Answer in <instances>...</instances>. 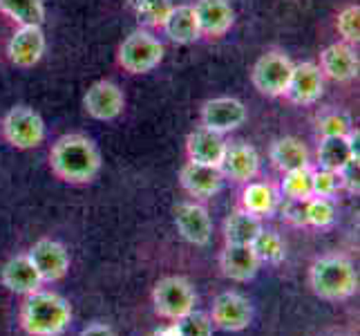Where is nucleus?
Instances as JSON below:
<instances>
[{
  "instance_id": "21",
  "label": "nucleus",
  "mask_w": 360,
  "mask_h": 336,
  "mask_svg": "<svg viewBox=\"0 0 360 336\" xmlns=\"http://www.w3.org/2000/svg\"><path fill=\"white\" fill-rule=\"evenodd\" d=\"M352 157H358V130L349 135L322 137L318 146V164L327 170H340Z\"/></svg>"
},
{
  "instance_id": "32",
  "label": "nucleus",
  "mask_w": 360,
  "mask_h": 336,
  "mask_svg": "<svg viewBox=\"0 0 360 336\" xmlns=\"http://www.w3.org/2000/svg\"><path fill=\"white\" fill-rule=\"evenodd\" d=\"M314 197H327L331 200L342 189V180H340V173L338 170H327V168H318L314 170Z\"/></svg>"
},
{
  "instance_id": "26",
  "label": "nucleus",
  "mask_w": 360,
  "mask_h": 336,
  "mask_svg": "<svg viewBox=\"0 0 360 336\" xmlns=\"http://www.w3.org/2000/svg\"><path fill=\"white\" fill-rule=\"evenodd\" d=\"M278 206V195L269 184L262 182H248L240 195V209L248 211L257 218L271 216Z\"/></svg>"
},
{
  "instance_id": "37",
  "label": "nucleus",
  "mask_w": 360,
  "mask_h": 336,
  "mask_svg": "<svg viewBox=\"0 0 360 336\" xmlns=\"http://www.w3.org/2000/svg\"><path fill=\"white\" fill-rule=\"evenodd\" d=\"M79 336H117V332L105 325V323H90L88 328H83Z\"/></svg>"
},
{
  "instance_id": "31",
  "label": "nucleus",
  "mask_w": 360,
  "mask_h": 336,
  "mask_svg": "<svg viewBox=\"0 0 360 336\" xmlns=\"http://www.w3.org/2000/svg\"><path fill=\"white\" fill-rule=\"evenodd\" d=\"M128 7L146 25H161L172 7V0H128Z\"/></svg>"
},
{
  "instance_id": "14",
  "label": "nucleus",
  "mask_w": 360,
  "mask_h": 336,
  "mask_svg": "<svg viewBox=\"0 0 360 336\" xmlns=\"http://www.w3.org/2000/svg\"><path fill=\"white\" fill-rule=\"evenodd\" d=\"M9 61L16 68H34L45 54V34L41 25H20L7 43Z\"/></svg>"
},
{
  "instance_id": "17",
  "label": "nucleus",
  "mask_w": 360,
  "mask_h": 336,
  "mask_svg": "<svg viewBox=\"0 0 360 336\" xmlns=\"http://www.w3.org/2000/svg\"><path fill=\"white\" fill-rule=\"evenodd\" d=\"M179 184L191 197L208 200V197H213L221 191L224 175H221V170L215 166H204V164H197V161H186L184 168L179 170Z\"/></svg>"
},
{
  "instance_id": "29",
  "label": "nucleus",
  "mask_w": 360,
  "mask_h": 336,
  "mask_svg": "<svg viewBox=\"0 0 360 336\" xmlns=\"http://www.w3.org/2000/svg\"><path fill=\"white\" fill-rule=\"evenodd\" d=\"M253 247V251L257 256L259 263H266V265H280L284 256H287V247H284V240L280 238V233L276 231H266L262 229L257 235H255V240L251 242Z\"/></svg>"
},
{
  "instance_id": "2",
  "label": "nucleus",
  "mask_w": 360,
  "mask_h": 336,
  "mask_svg": "<svg viewBox=\"0 0 360 336\" xmlns=\"http://www.w3.org/2000/svg\"><path fill=\"white\" fill-rule=\"evenodd\" d=\"M72 305L52 290H36L20 303L18 323L27 336H63L72 325Z\"/></svg>"
},
{
  "instance_id": "38",
  "label": "nucleus",
  "mask_w": 360,
  "mask_h": 336,
  "mask_svg": "<svg viewBox=\"0 0 360 336\" xmlns=\"http://www.w3.org/2000/svg\"><path fill=\"white\" fill-rule=\"evenodd\" d=\"M157 336H181V330H179V323H170L164 330H159Z\"/></svg>"
},
{
  "instance_id": "16",
  "label": "nucleus",
  "mask_w": 360,
  "mask_h": 336,
  "mask_svg": "<svg viewBox=\"0 0 360 336\" xmlns=\"http://www.w3.org/2000/svg\"><path fill=\"white\" fill-rule=\"evenodd\" d=\"M0 282H3V287L7 292L18 294V296H27L45 285L27 254L11 256L7 260L3 269H0Z\"/></svg>"
},
{
  "instance_id": "23",
  "label": "nucleus",
  "mask_w": 360,
  "mask_h": 336,
  "mask_svg": "<svg viewBox=\"0 0 360 336\" xmlns=\"http://www.w3.org/2000/svg\"><path fill=\"white\" fill-rule=\"evenodd\" d=\"M161 27H164V34L168 39L177 45H191L202 36L193 5H172L164 23H161Z\"/></svg>"
},
{
  "instance_id": "5",
  "label": "nucleus",
  "mask_w": 360,
  "mask_h": 336,
  "mask_svg": "<svg viewBox=\"0 0 360 336\" xmlns=\"http://www.w3.org/2000/svg\"><path fill=\"white\" fill-rule=\"evenodd\" d=\"M164 58V45L146 30L132 32L119 47V66L130 74H146Z\"/></svg>"
},
{
  "instance_id": "4",
  "label": "nucleus",
  "mask_w": 360,
  "mask_h": 336,
  "mask_svg": "<svg viewBox=\"0 0 360 336\" xmlns=\"http://www.w3.org/2000/svg\"><path fill=\"white\" fill-rule=\"evenodd\" d=\"M197 305V294L188 278L184 276H164L153 287V307L155 314L164 321L179 323L188 316Z\"/></svg>"
},
{
  "instance_id": "13",
  "label": "nucleus",
  "mask_w": 360,
  "mask_h": 336,
  "mask_svg": "<svg viewBox=\"0 0 360 336\" xmlns=\"http://www.w3.org/2000/svg\"><path fill=\"white\" fill-rule=\"evenodd\" d=\"M246 121V108L242 101L233 97L210 99L202 108V128H208L217 135H226L240 128Z\"/></svg>"
},
{
  "instance_id": "35",
  "label": "nucleus",
  "mask_w": 360,
  "mask_h": 336,
  "mask_svg": "<svg viewBox=\"0 0 360 336\" xmlns=\"http://www.w3.org/2000/svg\"><path fill=\"white\" fill-rule=\"evenodd\" d=\"M320 135L322 137H333V135H349L352 132V121L345 112H329L320 119Z\"/></svg>"
},
{
  "instance_id": "24",
  "label": "nucleus",
  "mask_w": 360,
  "mask_h": 336,
  "mask_svg": "<svg viewBox=\"0 0 360 336\" xmlns=\"http://www.w3.org/2000/svg\"><path fill=\"white\" fill-rule=\"evenodd\" d=\"M271 161H273V166L280 168L282 173L307 168L309 151L300 139H295V137H282V139H278L271 146Z\"/></svg>"
},
{
  "instance_id": "8",
  "label": "nucleus",
  "mask_w": 360,
  "mask_h": 336,
  "mask_svg": "<svg viewBox=\"0 0 360 336\" xmlns=\"http://www.w3.org/2000/svg\"><path fill=\"white\" fill-rule=\"evenodd\" d=\"M213 328L221 332H244L253 323V305L238 292H221L215 296L208 312Z\"/></svg>"
},
{
  "instance_id": "36",
  "label": "nucleus",
  "mask_w": 360,
  "mask_h": 336,
  "mask_svg": "<svg viewBox=\"0 0 360 336\" xmlns=\"http://www.w3.org/2000/svg\"><path fill=\"white\" fill-rule=\"evenodd\" d=\"M358 157H352L347 164L338 170L340 180H342V189H347L349 193H358Z\"/></svg>"
},
{
  "instance_id": "12",
  "label": "nucleus",
  "mask_w": 360,
  "mask_h": 336,
  "mask_svg": "<svg viewBox=\"0 0 360 336\" xmlns=\"http://www.w3.org/2000/svg\"><path fill=\"white\" fill-rule=\"evenodd\" d=\"M325 92V74L316 63H297L293 66L291 79L284 97L295 106H311Z\"/></svg>"
},
{
  "instance_id": "1",
  "label": "nucleus",
  "mask_w": 360,
  "mask_h": 336,
  "mask_svg": "<svg viewBox=\"0 0 360 336\" xmlns=\"http://www.w3.org/2000/svg\"><path fill=\"white\" fill-rule=\"evenodd\" d=\"M49 168L60 182L83 186L96 180L101 170V153L90 137L79 132L63 135L49 151Z\"/></svg>"
},
{
  "instance_id": "10",
  "label": "nucleus",
  "mask_w": 360,
  "mask_h": 336,
  "mask_svg": "<svg viewBox=\"0 0 360 336\" xmlns=\"http://www.w3.org/2000/svg\"><path fill=\"white\" fill-rule=\"evenodd\" d=\"M179 235L195 247H206L213 238V220L208 211L197 202H179L172 211Z\"/></svg>"
},
{
  "instance_id": "6",
  "label": "nucleus",
  "mask_w": 360,
  "mask_h": 336,
  "mask_svg": "<svg viewBox=\"0 0 360 336\" xmlns=\"http://www.w3.org/2000/svg\"><path fill=\"white\" fill-rule=\"evenodd\" d=\"M3 135L7 144L18 151L41 146L45 139V123L41 115L30 106H14L3 119Z\"/></svg>"
},
{
  "instance_id": "7",
  "label": "nucleus",
  "mask_w": 360,
  "mask_h": 336,
  "mask_svg": "<svg viewBox=\"0 0 360 336\" xmlns=\"http://www.w3.org/2000/svg\"><path fill=\"white\" fill-rule=\"evenodd\" d=\"M291 72H293V63L287 54L266 52L255 61L251 81L257 92H262L266 97H282L289 85Z\"/></svg>"
},
{
  "instance_id": "11",
  "label": "nucleus",
  "mask_w": 360,
  "mask_h": 336,
  "mask_svg": "<svg viewBox=\"0 0 360 336\" xmlns=\"http://www.w3.org/2000/svg\"><path fill=\"white\" fill-rule=\"evenodd\" d=\"M123 108H126V97H123V90L112 81L92 83L83 97V110L98 121L117 119Z\"/></svg>"
},
{
  "instance_id": "9",
  "label": "nucleus",
  "mask_w": 360,
  "mask_h": 336,
  "mask_svg": "<svg viewBox=\"0 0 360 336\" xmlns=\"http://www.w3.org/2000/svg\"><path fill=\"white\" fill-rule=\"evenodd\" d=\"M30 260L34 263L36 271L41 273L43 282H58L68 276L72 258L70 251L63 242L52 240V238H41L36 240L30 251H27Z\"/></svg>"
},
{
  "instance_id": "27",
  "label": "nucleus",
  "mask_w": 360,
  "mask_h": 336,
  "mask_svg": "<svg viewBox=\"0 0 360 336\" xmlns=\"http://www.w3.org/2000/svg\"><path fill=\"white\" fill-rule=\"evenodd\" d=\"M0 11L18 25H43L45 20L43 0H0Z\"/></svg>"
},
{
  "instance_id": "34",
  "label": "nucleus",
  "mask_w": 360,
  "mask_h": 336,
  "mask_svg": "<svg viewBox=\"0 0 360 336\" xmlns=\"http://www.w3.org/2000/svg\"><path fill=\"white\" fill-rule=\"evenodd\" d=\"M179 330H181V336H213L215 332L210 316L204 312H195V309L188 316H184L179 321Z\"/></svg>"
},
{
  "instance_id": "19",
  "label": "nucleus",
  "mask_w": 360,
  "mask_h": 336,
  "mask_svg": "<svg viewBox=\"0 0 360 336\" xmlns=\"http://www.w3.org/2000/svg\"><path fill=\"white\" fill-rule=\"evenodd\" d=\"M202 36L221 39L235 23V11L229 0H197L193 5Z\"/></svg>"
},
{
  "instance_id": "30",
  "label": "nucleus",
  "mask_w": 360,
  "mask_h": 336,
  "mask_svg": "<svg viewBox=\"0 0 360 336\" xmlns=\"http://www.w3.org/2000/svg\"><path fill=\"white\" fill-rule=\"evenodd\" d=\"M336 220V206L327 197H309L304 202V224L314 229H327Z\"/></svg>"
},
{
  "instance_id": "33",
  "label": "nucleus",
  "mask_w": 360,
  "mask_h": 336,
  "mask_svg": "<svg viewBox=\"0 0 360 336\" xmlns=\"http://www.w3.org/2000/svg\"><path fill=\"white\" fill-rule=\"evenodd\" d=\"M338 32L342 36V43L356 45L360 39V7L349 5L338 14Z\"/></svg>"
},
{
  "instance_id": "25",
  "label": "nucleus",
  "mask_w": 360,
  "mask_h": 336,
  "mask_svg": "<svg viewBox=\"0 0 360 336\" xmlns=\"http://www.w3.org/2000/svg\"><path fill=\"white\" fill-rule=\"evenodd\" d=\"M262 229V218L238 209L224 220V240L229 244H251Z\"/></svg>"
},
{
  "instance_id": "15",
  "label": "nucleus",
  "mask_w": 360,
  "mask_h": 336,
  "mask_svg": "<svg viewBox=\"0 0 360 336\" xmlns=\"http://www.w3.org/2000/svg\"><path fill=\"white\" fill-rule=\"evenodd\" d=\"M219 170H221V175H224V180L248 184V182H253L259 173V155L251 144H244V142L226 144Z\"/></svg>"
},
{
  "instance_id": "20",
  "label": "nucleus",
  "mask_w": 360,
  "mask_h": 336,
  "mask_svg": "<svg viewBox=\"0 0 360 336\" xmlns=\"http://www.w3.org/2000/svg\"><path fill=\"white\" fill-rule=\"evenodd\" d=\"M320 70L333 81H352L358 74V54L349 43H333L320 52Z\"/></svg>"
},
{
  "instance_id": "18",
  "label": "nucleus",
  "mask_w": 360,
  "mask_h": 336,
  "mask_svg": "<svg viewBox=\"0 0 360 336\" xmlns=\"http://www.w3.org/2000/svg\"><path fill=\"white\" fill-rule=\"evenodd\" d=\"M262 263L257 260L251 244H224L219 254V269L233 282H248L257 276Z\"/></svg>"
},
{
  "instance_id": "28",
  "label": "nucleus",
  "mask_w": 360,
  "mask_h": 336,
  "mask_svg": "<svg viewBox=\"0 0 360 336\" xmlns=\"http://www.w3.org/2000/svg\"><path fill=\"white\" fill-rule=\"evenodd\" d=\"M311 178H314V168L307 166V168H297V170H289L284 173V178L280 182V191L282 195L287 197V200H309V197H314V184H311Z\"/></svg>"
},
{
  "instance_id": "3",
  "label": "nucleus",
  "mask_w": 360,
  "mask_h": 336,
  "mask_svg": "<svg viewBox=\"0 0 360 336\" xmlns=\"http://www.w3.org/2000/svg\"><path fill=\"white\" fill-rule=\"evenodd\" d=\"M309 287L327 303H342L358 292V269L352 258L342 254H327L309 267Z\"/></svg>"
},
{
  "instance_id": "22",
  "label": "nucleus",
  "mask_w": 360,
  "mask_h": 336,
  "mask_svg": "<svg viewBox=\"0 0 360 336\" xmlns=\"http://www.w3.org/2000/svg\"><path fill=\"white\" fill-rule=\"evenodd\" d=\"M224 151H226V142L221 139V135L208 128H197L188 135V139H186L188 161H197V164H204V166L219 168Z\"/></svg>"
}]
</instances>
